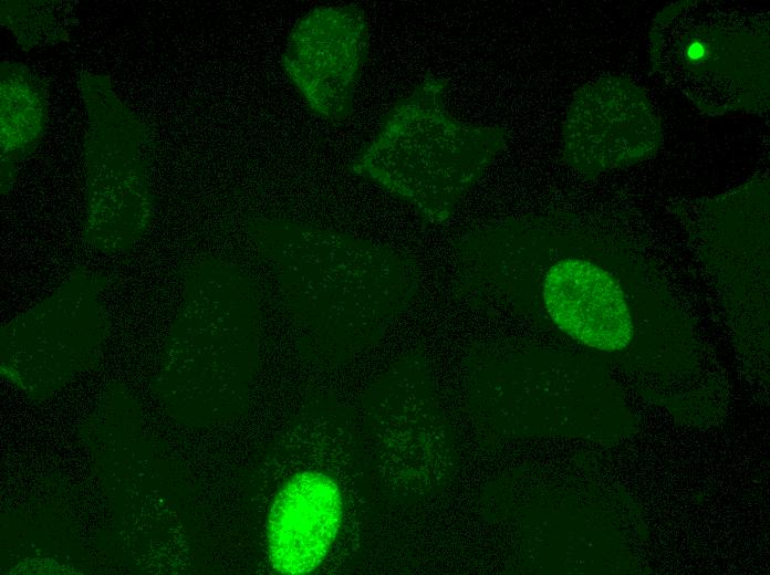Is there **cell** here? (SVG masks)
I'll use <instances>...</instances> for the list:
<instances>
[{"label":"cell","mask_w":770,"mask_h":575,"mask_svg":"<svg viewBox=\"0 0 770 575\" xmlns=\"http://www.w3.org/2000/svg\"><path fill=\"white\" fill-rule=\"evenodd\" d=\"M654 71L709 115L769 108V18L752 6L681 0L649 32Z\"/></svg>","instance_id":"1"},{"label":"cell","mask_w":770,"mask_h":575,"mask_svg":"<svg viewBox=\"0 0 770 575\" xmlns=\"http://www.w3.org/2000/svg\"><path fill=\"white\" fill-rule=\"evenodd\" d=\"M659 116L646 92L622 75H604L574 95L563 127L568 163L595 176L652 157L662 144Z\"/></svg>","instance_id":"2"},{"label":"cell","mask_w":770,"mask_h":575,"mask_svg":"<svg viewBox=\"0 0 770 575\" xmlns=\"http://www.w3.org/2000/svg\"><path fill=\"white\" fill-rule=\"evenodd\" d=\"M547 311L572 338L597 349L625 348L633 333L621 286L596 264L574 258L556 262L543 285Z\"/></svg>","instance_id":"3"},{"label":"cell","mask_w":770,"mask_h":575,"mask_svg":"<svg viewBox=\"0 0 770 575\" xmlns=\"http://www.w3.org/2000/svg\"><path fill=\"white\" fill-rule=\"evenodd\" d=\"M342 496L327 475L295 474L274 499L268 520L272 566L282 574L301 575L324 560L341 525Z\"/></svg>","instance_id":"4"}]
</instances>
